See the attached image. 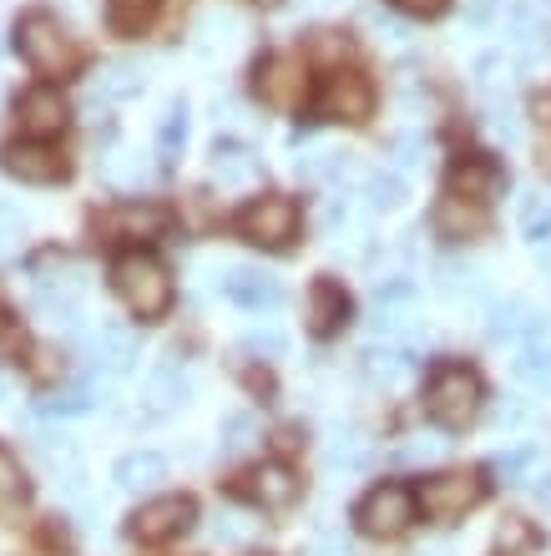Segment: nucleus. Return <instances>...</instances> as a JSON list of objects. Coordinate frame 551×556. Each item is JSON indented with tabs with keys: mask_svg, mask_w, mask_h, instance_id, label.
<instances>
[{
	"mask_svg": "<svg viewBox=\"0 0 551 556\" xmlns=\"http://www.w3.org/2000/svg\"><path fill=\"white\" fill-rule=\"evenodd\" d=\"M112 283H116V293H122V304H127L137 319H162L167 304H173V274H167L162 258H152V253H142V249H132L116 258Z\"/></svg>",
	"mask_w": 551,
	"mask_h": 556,
	"instance_id": "obj_1",
	"label": "nucleus"
},
{
	"mask_svg": "<svg viewBox=\"0 0 551 556\" xmlns=\"http://www.w3.org/2000/svg\"><path fill=\"white\" fill-rule=\"evenodd\" d=\"M480 400H486V384H480L476 369L465 365H440L430 375V384H425V415L440 430H465L480 415Z\"/></svg>",
	"mask_w": 551,
	"mask_h": 556,
	"instance_id": "obj_2",
	"label": "nucleus"
},
{
	"mask_svg": "<svg viewBox=\"0 0 551 556\" xmlns=\"http://www.w3.org/2000/svg\"><path fill=\"white\" fill-rule=\"evenodd\" d=\"M15 46H21V56H26L30 72H41V76H66L76 72V41L66 36V26H61L57 15H46V11H30L15 21Z\"/></svg>",
	"mask_w": 551,
	"mask_h": 556,
	"instance_id": "obj_3",
	"label": "nucleus"
},
{
	"mask_svg": "<svg viewBox=\"0 0 551 556\" xmlns=\"http://www.w3.org/2000/svg\"><path fill=\"white\" fill-rule=\"evenodd\" d=\"M415 511H421L415 491L400 481H385L354 506V521H360L364 536H385V542H390V536H405V531L415 527Z\"/></svg>",
	"mask_w": 551,
	"mask_h": 556,
	"instance_id": "obj_4",
	"label": "nucleus"
},
{
	"mask_svg": "<svg viewBox=\"0 0 551 556\" xmlns=\"http://www.w3.org/2000/svg\"><path fill=\"white\" fill-rule=\"evenodd\" d=\"M238 233L259 249H289L299 238V203L284 192H263L238 213Z\"/></svg>",
	"mask_w": 551,
	"mask_h": 556,
	"instance_id": "obj_5",
	"label": "nucleus"
},
{
	"mask_svg": "<svg viewBox=\"0 0 551 556\" xmlns=\"http://www.w3.org/2000/svg\"><path fill=\"white\" fill-rule=\"evenodd\" d=\"M198 521V501L192 496H152L132 511V536L142 546H167Z\"/></svg>",
	"mask_w": 551,
	"mask_h": 556,
	"instance_id": "obj_6",
	"label": "nucleus"
},
{
	"mask_svg": "<svg viewBox=\"0 0 551 556\" xmlns=\"http://www.w3.org/2000/svg\"><path fill=\"white\" fill-rule=\"evenodd\" d=\"M480 496H486V485H480V476H471V470L430 476V481L415 491V501H421V511L430 516V521H461Z\"/></svg>",
	"mask_w": 551,
	"mask_h": 556,
	"instance_id": "obj_7",
	"label": "nucleus"
},
{
	"mask_svg": "<svg viewBox=\"0 0 551 556\" xmlns=\"http://www.w3.org/2000/svg\"><path fill=\"white\" fill-rule=\"evenodd\" d=\"M253 87H259L263 106H274V112H293V106L304 102V91H309L304 61L293 56V51H274V56H263Z\"/></svg>",
	"mask_w": 551,
	"mask_h": 556,
	"instance_id": "obj_8",
	"label": "nucleus"
},
{
	"mask_svg": "<svg viewBox=\"0 0 551 556\" xmlns=\"http://www.w3.org/2000/svg\"><path fill=\"white\" fill-rule=\"evenodd\" d=\"M370 112H375V87H370V76L339 66L320 91V117L324 122H364Z\"/></svg>",
	"mask_w": 551,
	"mask_h": 556,
	"instance_id": "obj_9",
	"label": "nucleus"
},
{
	"mask_svg": "<svg viewBox=\"0 0 551 556\" xmlns=\"http://www.w3.org/2000/svg\"><path fill=\"white\" fill-rule=\"evenodd\" d=\"M0 167H5L15 182H30V188H51V182L66 177V157H61L57 147L36 142V137L5 147V152H0Z\"/></svg>",
	"mask_w": 551,
	"mask_h": 556,
	"instance_id": "obj_10",
	"label": "nucleus"
},
{
	"mask_svg": "<svg viewBox=\"0 0 551 556\" xmlns=\"http://www.w3.org/2000/svg\"><path fill=\"white\" fill-rule=\"evenodd\" d=\"M167 228V207L147 203V198H127L102 213V233L107 238H122V243H147V238H162Z\"/></svg>",
	"mask_w": 551,
	"mask_h": 556,
	"instance_id": "obj_11",
	"label": "nucleus"
},
{
	"mask_svg": "<svg viewBox=\"0 0 551 556\" xmlns=\"http://www.w3.org/2000/svg\"><path fill=\"white\" fill-rule=\"evenodd\" d=\"M66 97H61L57 87H30L21 102H15V122H21V132L36 137V142H46V137H57L61 127H66Z\"/></svg>",
	"mask_w": 551,
	"mask_h": 556,
	"instance_id": "obj_12",
	"label": "nucleus"
},
{
	"mask_svg": "<svg viewBox=\"0 0 551 556\" xmlns=\"http://www.w3.org/2000/svg\"><path fill=\"white\" fill-rule=\"evenodd\" d=\"M506 26H511V41H516L522 61H547V51H551V15L541 11L537 0H511Z\"/></svg>",
	"mask_w": 551,
	"mask_h": 556,
	"instance_id": "obj_13",
	"label": "nucleus"
},
{
	"mask_svg": "<svg viewBox=\"0 0 551 556\" xmlns=\"http://www.w3.org/2000/svg\"><path fill=\"white\" fill-rule=\"evenodd\" d=\"M223 293H228L238 308H253V314L284 304V283H278L274 274H263V268H228V274H223Z\"/></svg>",
	"mask_w": 551,
	"mask_h": 556,
	"instance_id": "obj_14",
	"label": "nucleus"
},
{
	"mask_svg": "<svg viewBox=\"0 0 551 556\" xmlns=\"http://www.w3.org/2000/svg\"><path fill=\"white\" fill-rule=\"evenodd\" d=\"M450 192H461L471 203H496V198L506 192V167L491 157H465V162H455V173H450Z\"/></svg>",
	"mask_w": 551,
	"mask_h": 556,
	"instance_id": "obj_15",
	"label": "nucleus"
},
{
	"mask_svg": "<svg viewBox=\"0 0 551 556\" xmlns=\"http://www.w3.org/2000/svg\"><path fill=\"white\" fill-rule=\"evenodd\" d=\"M188 375L177 365H158L152 375H147V384H142V415L147 420H162V415H173V410H183L188 405Z\"/></svg>",
	"mask_w": 551,
	"mask_h": 556,
	"instance_id": "obj_16",
	"label": "nucleus"
},
{
	"mask_svg": "<svg viewBox=\"0 0 551 556\" xmlns=\"http://www.w3.org/2000/svg\"><path fill=\"white\" fill-rule=\"evenodd\" d=\"M213 177H218L223 188H253L259 182V173H263V162H259V152L248 142H233V137H218L213 142Z\"/></svg>",
	"mask_w": 551,
	"mask_h": 556,
	"instance_id": "obj_17",
	"label": "nucleus"
},
{
	"mask_svg": "<svg viewBox=\"0 0 551 556\" xmlns=\"http://www.w3.org/2000/svg\"><path fill=\"white\" fill-rule=\"evenodd\" d=\"M299 491H304V485H299V476H293L284 460H268V466L253 470V501H259L263 511H274V516L293 511V506H299Z\"/></svg>",
	"mask_w": 551,
	"mask_h": 556,
	"instance_id": "obj_18",
	"label": "nucleus"
},
{
	"mask_svg": "<svg viewBox=\"0 0 551 556\" xmlns=\"http://www.w3.org/2000/svg\"><path fill=\"white\" fill-rule=\"evenodd\" d=\"M112 481L122 485V491H132V496H152L162 481H167V455L158 451H132L116 460Z\"/></svg>",
	"mask_w": 551,
	"mask_h": 556,
	"instance_id": "obj_19",
	"label": "nucleus"
},
{
	"mask_svg": "<svg viewBox=\"0 0 551 556\" xmlns=\"http://www.w3.org/2000/svg\"><path fill=\"white\" fill-rule=\"evenodd\" d=\"M486 329H491L496 339H522V334L541 339V334H551V324H541V314H531L522 299H501V304L486 308Z\"/></svg>",
	"mask_w": 551,
	"mask_h": 556,
	"instance_id": "obj_20",
	"label": "nucleus"
},
{
	"mask_svg": "<svg viewBox=\"0 0 551 556\" xmlns=\"http://www.w3.org/2000/svg\"><path fill=\"white\" fill-rule=\"evenodd\" d=\"M91 354H97V365H107L112 375H127L137 365V334H132L127 324H102L97 339H91Z\"/></svg>",
	"mask_w": 551,
	"mask_h": 556,
	"instance_id": "obj_21",
	"label": "nucleus"
},
{
	"mask_svg": "<svg viewBox=\"0 0 551 556\" xmlns=\"http://www.w3.org/2000/svg\"><path fill=\"white\" fill-rule=\"evenodd\" d=\"M349 314V293L334 283V278H320L314 289H309V324H314V334H334Z\"/></svg>",
	"mask_w": 551,
	"mask_h": 556,
	"instance_id": "obj_22",
	"label": "nucleus"
},
{
	"mask_svg": "<svg viewBox=\"0 0 551 556\" xmlns=\"http://www.w3.org/2000/svg\"><path fill=\"white\" fill-rule=\"evenodd\" d=\"M436 228L446 238H465V233H480L486 228V203H471L461 192H446L436 207Z\"/></svg>",
	"mask_w": 551,
	"mask_h": 556,
	"instance_id": "obj_23",
	"label": "nucleus"
},
{
	"mask_svg": "<svg viewBox=\"0 0 551 556\" xmlns=\"http://www.w3.org/2000/svg\"><path fill=\"white\" fill-rule=\"evenodd\" d=\"M30 308H36L46 324L72 329L76 314H82V299H76V293H61V283H36V293H30Z\"/></svg>",
	"mask_w": 551,
	"mask_h": 556,
	"instance_id": "obj_24",
	"label": "nucleus"
},
{
	"mask_svg": "<svg viewBox=\"0 0 551 556\" xmlns=\"http://www.w3.org/2000/svg\"><path fill=\"white\" fill-rule=\"evenodd\" d=\"M147 91V76L137 61H107L102 66V97L112 102H132V97H142Z\"/></svg>",
	"mask_w": 551,
	"mask_h": 556,
	"instance_id": "obj_25",
	"label": "nucleus"
},
{
	"mask_svg": "<svg viewBox=\"0 0 551 556\" xmlns=\"http://www.w3.org/2000/svg\"><path fill=\"white\" fill-rule=\"evenodd\" d=\"M364 198H370V207L375 213H395V207H405L410 188L400 173H370L364 177Z\"/></svg>",
	"mask_w": 551,
	"mask_h": 556,
	"instance_id": "obj_26",
	"label": "nucleus"
},
{
	"mask_svg": "<svg viewBox=\"0 0 551 556\" xmlns=\"http://www.w3.org/2000/svg\"><path fill=\"white\" fill-rule=\"evenodd\" d=\"M516 375H522L526 384H537V390H551V334L526 339L522 359H516Z\"/></svg>",
	"mask_w": 551,
	"mask_h": 556,
	"instance_id": "obj_27",
	"label": "nucleus"
},
{
	"mask_svg": "<svg viewBox=\"0 0 551 556\" xmlns=\"http://www.w3.org/2000/svg\"><path fill=\"white\" fill-rule=\"evenodd\" d=\"M21 506H26V476L15 466V455L0 445V521H11Z\"/></svg>",
	"mask_w": 551,
	"mask_h": 556,
	"instance_id": "obj_28",
	"label": "nucleus"
},
{
	"mask_svg": "<svg viewBox=\"0 0 551 556\" xmlns=\"http://www.w3.org/2000/svg\"><path fill=\"white\" fill-rule=\"evenodd\" d=\"M91 410H97V390L91 384H72V390L41 400V415H51V420H72V415H91Z\"/></svg>",
	"mask_w": 551,
	"mask_h": 556,
	"instance_id": "obj_29",
	"label": "nucleus"
},
{
	"mask_svg": "<svg viewBox=\"0 0 551 556\" xmlns=\"http://www.w3.org/2000/svg\"><path fill=\"white\" fill-rule=\"evenodd\" d=\"M152 11H158V0H107V21L122 36H137L152 21Z\"/></svg>",
	"mask_w": 551,
	"mask_h": 556,
	"instance_id": "obj_30",
	"label": "nucleus"
},
{
	"mask_svg": "<svg viewBox=\"0 0 551 556\" xmlns=\"http://www.w3.org/2000/svg\"><path fill=\"white\" fill-rule=\"evenodd\" d=\"M476 81L486 97H501V91H511V81H516V66H511L501 51H486V56L476 61Z\"/></svg>",
	"mask_w": 551,
	"mask_h": 556,
	"instance_id": "obj_31",
	"label": "nucleus"
},
{
	"mask_svg": "<svg viewBox=\"0 0 551 556\" xmlns=\"http://www.w3.org/2000/svg\"><path fill=\"white\" fill-rule=\"evenodd\" d=\"M183 142H188V102H167V112H162V122H158V147L167 157H177Z\"/></svg>",
	"mask_w": 551,
	"mask_h": 556,
	"instance_id": "obj_32",
	"label": "nucleus"
},
{
	"mask_svg": "<svg viewBox=\"0 0 551 556\" xmlns=\"http://www.w3.org/2000/svg\"><path fill=\"white\" fill-rule=\"evenodd\" d=\"M522 228H526V238H531V243H551V198L547 192H531V198H526L522 203Z\"/></svg>",
	"mask_w": 551,
	"mask_h": 556,
	"instance_id": "obj_33",
	"label": "nucleus"
},
{
	"mask_svg": "<svg viewBox=\"0 0 551 556\" xmlns=\"http://www.w3.org/2000/svg\"><path fill=\"white\" fill-rule=\"evenodd\" d=\"M360 359H364V369H370L375 380H400V375H405V365H410L405 350H395V344H385V350H379V344H370Z\"/></svg>",
	"mask_w": 551,
	"mask_h": 556,
	"instance_id": "obj_34",
	"label": "nucleus"
},
{
	"mask_svg": "<svg viewBox=\"0 0 551 556\" xmlns=\"http://www.w3.org/2000/svg\"><path fill=\"white\" fill-rule=\"evenodd\" d=\"M253 440H259V420H253V415L248 410H233L228 420H223V451H248V445H253Z\"/></svg>",
	"mask_w": 551,
	"mask_h": 556,
	"instance_id": "obj_35",
	"label": "nucleus"
},
{
	"mask_svg": "<svg viewBox=\"0 0 551 556\" xmlns=\"http://www.w3.org/2000/svg\"><path fill=\"white\" fill-rule=\"evenodd\" d=\"M496 476L506 485H526V476L537 470V451H506V455H496Z\"/></svg>",
	"mask_w": 551,
	"mask_h": 556,
	"instance_id": "obj_36",
	"label": "nucleus"
},
{
	"mask_svg": "<svg viewBox=\"0 0 551 556\" xmlns=\"http://www.w3.org/2000/svg\"><path fill=\"white\" fill-rule=\"evenodd\" d=\"M243 350L248 354H263V359H284V354H289V339L278 334V329H248Z\"/></svg>",
	"mask_w": 551,
	"mask_h": 556,
	"instance_id": "obj_37",
	"label": "nucleus"
},
{
	"mask_svg": "<svg viewBox=\"0 0 551 556\" xmlns=\"http://www.w3.org/2000/svg\"><path fill=\"white\" fill-rule=\"evenodd\" d=\"M491 425L496 430H516V425H526V405L522 400H501V405L491 410Z\"/></svg>",
	"mask_w": 551,
	"mask_h": 556,
	"instance_id": "obj_38",
	"label": "nucleus"
},
{
	"mask_svg": "<svg viewBox=\"0 0 551 556\" xmlns=\"http://www.w3.org/2000/svg\"><path fill=\"white\" fill-rule=\"evenodd\" d=\"M461 283H465V289H476V274H471V268H455V264H446V268H440V289H450V293H455V289H461Z\"/></svg>",
	"mask_w": 551,
	"mask_h": 556,
	"instance_id": "obj_39",
	"label": "nucleus"
},
{
	"mask_svg": "<svg viewBox=\"0 0 551 556\" xmlns=\"http://www.w3.org/2000/svg\"><path fill=\"white\" fill-rule=\"evenodd\" d=\"M526 491H531L541 506H551V470H531V476H526Z\"/></svg>",
	"mask_w": 551,
	"mask_h": 556,
	"instance_id": "obj_40",
	"label": "nucleus"
},
{
	"mask_svg": "<svg viewBox=\"0 0 551 556\" xmlns=\"http://www.w3.org/2000/svg\"><path fill=\"white\" fill-rule=\"evenodd\" d=\"M314 51H320V56H339V51H349V41L339 36V30H324L320 41H314Z\"/></svg>",
	"mask_w": 551,
	"mask_h": 556,
	"instance_id": "obj_41",
	"label": "nucleus"
},
{
	"mask_svg": "<svg viewBox=\"0 0 551 556\" xmlns=\"http://www.w3.org/2000/svg\"><path fill=\"white\" fill-rule=\"evenodd\" d=\"M320 218H324V228H339V223H349V207L339 203V198H329V203H324V213H320Z\"/></svg>",
	"mask_w": 551,
	"mask_h": 556,
	"instance_id": "obj_42",
	"label": "nucleus"
},
{
	"mask_svg": "<svg viewBox=\"0 0 551 556\" xmlns=\"http://www.w3.org/2000/svg\"><path fill=\"white\" fill-rule=\"evenodd\" d=\"M421 162V142L415 137H400V167H415Z\"/></svg>",
	"mask_w": 551,
	"mask_h": 556,
	"instance_id": "obj_43",
	"label": "nucleus"
},
{
	"mask_svg": "<svg viewBox=\"0 0 551 556\" xmlns=\"http://www.w3.org/2000/svg\"><path fill=\"white\" fill-rule=\"evenodd\" d=\"M233 521H238V516H223V527H213L218 542H243V527H233Z\"/></svg>",
	"mask_w": 551,
	"mask_h": 556,
	"instance_id": "obj_44",
	"label": "nucleus"
},
{
	"mask_svg": "<svg viewBox=\"0 0 551 556\" xmlns=\"http://www.w3.org/2000/svg\"><path fill=\"white\" fill-rule=\"evenodd\" d=\"M400 11H415V15H436L440 11V0H395Z\"/></svg>",
	"mask_w": 551,
	"mask_h": 556,
	"instance_id": "obj_45",
	"label": "nucleus"
},
{
	"mask_svg": "<svg viewBox=\"0 0 551 556\" xmlns=\"http://www.w3.org/2000/svg\"><path fill=\"white\" fill-rule=\"evenodd\" d=\"M30 359H36V365H30V369H36V375H51V369H57V365H51V359H57V354H51V350H36V354H30Z\"/></svg>",
	"mask_w": 551,
	"mask_h": 556,
	"instance_id": "obj_46",
	"label": "nucleus"
},
{
	"mask_svg": "<svg viewBox=\"0 0 551 556\" xmlns=\"http://www.w3.org/2000/svg\"><path fill=\"white\" fill-rule=\"evenodd\" d=\"M496 0H471V21H491Z\"/></svg>",
	"mask_w": 551,
	"mask_h": 556,
	"instance_id": "obj_47",
	"label": "nucleus"
},
{
	"mask_svg": "<svg viewBox=\"0 0 551 556\" xmlns=\"http://www.w3.org/2000/svg\"><path fill=\"white\" fill-rule=\"evenodd\" d=\"M537 264H541V274L551 278V243H541V249H537Z\"/></svg>",
	"mask_w": 551,
	"mask_h": 556,
	"instance_id": "obj_48",
	"label": "nucleus"
},
{
	"mask_svg": "<svg viewBox=\"0 0 551 556\" xmlns=\"http://www.w3.org/2000/svg\"><path fill=\"white\" fill-rule=\"evenodd\" d=\"M537 112H541V122H551V97H541V102H537Z\"/></svg>",
	"mask_w": 551,
	"mask_h": 556,
	"instance_id": "obj_49",
	"label": "nucleus"
},
{
	"mask_svg": "<svg viewBox=\"0 0 551 556\" xmlns=\"http://www.w3.org/2000/svg\"><path fill=\"white\" fill-rule=\"evenodd\" d=\"M11 334V314H5V308H0V339Z\"/></svg>",
	"mask_w": 551,
	"mask_h": 556,
	"instance_id": "obj_50",
	"label": "nucleus"
},
{
	"mask_svg": "<svg viewBox=\"0 0 551 556\" xmlns=\"http://www.w3.org/2000/svg\"><path fill=\"white\" fill-rule=\"evenodd\" d=\"M541 162H547V167H551V137H547V147H541Z\"/></svg>",
	"mask_w": 551,
	"mask_h": 556,
	"instance_id": "obj_51",
	"label": "nucleus"
},
{
	"mask_svg": "<svg viewBox=\"0 0 551 556\" xmlns=\"http://www.w3.org/2000/svg\"><path fill=\"white\" fill-rule=\"evenodd\" d=\"M0 400H5V380H0Z\"/></svg>",
	"mask_w": 551,
	"mask_h": 556,
	"instance_id": "obj_52",
	"label": "nucleus"
},
{
	"mask_svg": "<svg viewBox=\"0 0 551 556\" xmlns=\"http://www.w3.org/2000/svg\"><path fill=\"white\" fill-rule=\"evenodd\" d=\"M263 5H268V0H263Z\"/></svg>",
	"mask_w": 551,
	"mask_h": 556,
	"instance_id": "obj_53",
	"label": "nucleus"
}]
</instances>
